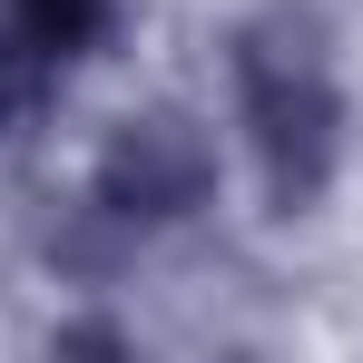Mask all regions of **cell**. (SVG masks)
<instances>
[{
    "label": "cell",
    "instance_id": "6da1fadb",
    "mask_svg": "<svg viewBox=\"0 0 363 363\" xmlns=\"http://www.w3.org/2000/svg\"><path fill=\"white\" fill-rule=\"evenodd\" d=\"M196 186H206V147L177 118L128 128L118 157H108V206L118 216H177V206H196Z\"/></svg>",
    "mask_w": 363,
    "mask_h": 363
},
{
    "label": "cell",
    "instance_id": "7a4b0ae2",
    "mask_svg": "<svg viewBox=\"0 0 363 363\" xmlns=\"http://www.w3.org/2000/svg\"><path fill=\"white\" fill-rule=\"evenodd\" d=\"M30 20H40V40H89V20H99V0H30Z\"/></svg>",
    "mask_w": 363,
    "mask_h": 363
}]
</instances>
